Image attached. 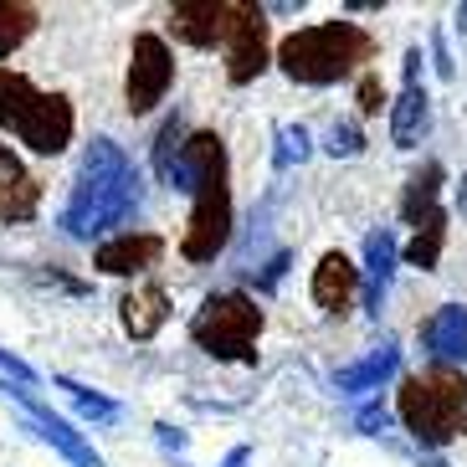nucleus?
I'll return each mask as SVG.
<instances>
[{
  "label": "nucleus",
  "mask_w": 467,
  "mask_h": 467,
  "mask_svg": "<svg viewBox=\"0 0 467 467\" xmlns=\"http://www.w3.org/2000/svg\"><path fill=\"white\" fill-rule=\"evenodd\" d=\"M165 185L191 191L195 206L180 236V257L185 262H216L232 242V160L221 134H191L180 144L175 165L165 170Z\"/></svg>",
  "instance_id": "1"
},
{
  "label": "nucleus",
  "mask_w": 467,
  "mask_h": 467,
  "mask_svg": "<svg viewBox=\"0 0 467 467\" xmlns=\"http://www.w3.org/2000/svg\"><path fill=\"white\" fill-rule=\"evenodd\" d=\"M139 206V170L113 139H93L72 180V195L62 206V232L78 242H93L109 226H124Z\"/></svg>",
  "instance_id": "2"
},
{
  "label": "nucleus",
  "mask_w": 467,
  "mask_h": 467,
  "mask_svg": "<svg viewBox=\"0 0 467 467\" xmlns=\"http://www.w3.org/2000/svg\"><path fill=\"white\" fill-rule=\"evenodd\" d=\"M375 52H380V42L365 26H355V21H318V26H303L277 42V67L303 88H329L339 78H349V72H365Z\"/></svg>",
  "instance_id": "3"
},
{
  "label": "nucleus",
  "mask_w": 467,
  "mask_h": 467,
  "mask_svg": "<svg viewBox=\"0 0 467 467\" xmlns=\"http://www.w3.org/2000/svg\"><path fill=\"white\" fill-rule=\"evenodd\" d=\"M396 411L426 452H441L447 441L467 431V375L431 365L421 375H406L396 390Z\"/></svg>",
  "instance_id": "4"
},
{
  "label": "nucleus",
  "mask_w": 467,
  "mask_h": 467,
  "mask_svg": "<svg viewBox=\"0 0 467 467\" xmlns=\"http://www.w3.org/2000/svg\"><path fill=\"white\" fill-rule=\"evenodd\" d=\"M0 129L16 134L31 154H62L72 144L78 113L67 93H42L26 72L0 67Z\"/></svg>",
  "instance_id": "5"
},
{
  "label": "nucleus",
  "mask_w": 467,
  "mask_h": 467,
  "mask_svg": "<svg viewBox=\"0 0 467 467\" xmlns=\"http://www.w3.org/2000/svg\"><path fill=\"white\" fill-rule=\"evenodd\" d=\"M257 334L262 308L252 293H211L191 318V339L226 365H257Z\"/></svg>",
  "instance_id": "6"
},
{
  "label": "nucleus",
  "mask_w": 467,
  "mask_h": 467,
  "mask_svg": "<svg viewBox=\"0 0 467 467\" xmlns=\"http://www.w3.org/2000/svg\"><path fill=\"white\" fill-rule=\"evenodd\" d=\"M170 83H175V52L160 31H139L134 52H129V78H124V103L129 113H150L165 103Z\"/></svg>",
  "instance_id": "7"
},
{
  "label": "nucleus",
  "mask_w": 467,
  "mask_h": 467,
  "mask_svg": "<svg viewBox=\"0 0 467 467\" xmlns=\"http://www.w3.org/2000/svg\"><path fill=\"white\" fill-rule=\"evenodd\" d=\"M252 11V0H180L175 11H170V31H175V42L185 47H226V36L236 31V21Z\"/></svg>",
  "instance_id": "8"
},
{
  "label": "nucleus",
  "mask_w": 467,
  "mask_h": 467,
  "mask_svg": "<svg viewBox=\"0 0 467 467\" xmlns=\"http://www.w3.org/2000/svg\"><path fill=\"white\" fill-rule=\"evenodd\" d=\"M0 396H11L16 406L26 411L31 431H36V437H42L47 447H57V452L67 457L72 467H103V457L93 452V441H88L83 431H78V426L67 421V416H57L52 406H47V400H36V396H31L26 385H11V380H0Z\"/></svg>",
  "instance_id": "9"
},
{
  "label": "nucleus",
  "mask_w": 467,
  "mask_h": 467,
  "mask_svg": "<svg viewBox=\"0 0 467 467\" xmlns=\"http://www.w3.org/2000/svg\"><path fill=\"white\" fill-rule=\"evenodd\" d=\"M426 129H431V98L421 88V47H411L406 52V88L390 103V144L396 150H416L426 139Z\"/></svg>",
  "instance_id": "10"
},
{
  "label": "nucleus",
  "mask_w": 467,
  "mask_h": 467,
  "mask_svg": "<svg viewBox=\"0 0 467 467\" xmlns=\"http://www.w3.org/2000/svg\"><path fill=\"white\" fill-rule=\"evenodd\" d=\"M226 83L232 88H247L262 78V67L273 62V47H267V21H262V5H252L242 21H236V31L226 36Z\"/></svg>",
  "instance_id": "11"
},
{
  "label": "nucleus",
  "mask_w": 467,
  "mask_h": 467,
  "mask_svg": "<svg viewBox=\"0 0 467 467\" xmlns=\"http://www.w3.org/2000/svg\"><path fill=\"white\" fill-rule=\"evenodd\" d=\"M160 257H165V236L154 232H124L113 242H103V247H93V267L103 277H139L150 267H160Z\"/></svg>",
  "instance_id": "12"
},
{
  "label": "nucleus",
  "mask_w": 467,
  "mask_h": 467,
  "mask_svg": "<svg viewBox=\"0 0 467 467\" xmlns=\"http://www.w3.org/2000/svg\"><path fill=\"white\" fill-rule=\"evenodd\" d=\"M355 288H359V267L344 252H324L314 267V283H308V293H314V308L318 314H344L349 303H355Z\"/></svg>",
  "instance_id": "13"
},
{
  "label": "nucleus",
  "mask_w": 467,
  "mask_h": 467,
  "mask_svg": "<svg viewBox=\"0 0 467 467\" xmlns=\"http://www.w3.org/2000/svg\"><path fill=\"white\" fill-rule=\"evenodd\" d=\"M36 211H42L36 175L11 154V144H0V221H31Z\"/></svg>",
  "instance_id": "14"
},
{
  "label": "nucleus",
  "mask_w": 467,
  "mask_h": 467,
  "mask_svg": "<svg viewBox=\"0 0 467 467\" xmlns=\"http://www.w3.org/2000/svg\"><path fill=\"white\" fill-rule=\"evenodd\" d=\"M421 344L431 349L437 365H467V308L462 303H441L437 314L421 324Z\"/></svg>",
  "instance_id": "15"
},
{
  "label": "nucleus",
  "mask_w": 467,
  "mask_h": 467,
  "mask_svg": "<svg viewBox=\"0 0 467 467\" xmlns=\"http://www.w3.org/2000/svg\"><path fill=\"white\" fill-rule=\"evenodd\" d=\"M165 318H170V293L160 283H144V288L124 293V303H119V324L134 344H150L165 329Z\"/></svg>",
  "instance_id": "16"
},
{
  "label": "nucleus",
  "mask_w": 467,
  "mask_h": 467,
  "mask_svg": "<svg viewBox=\"0 0 467 467\" xmlns=\"http://www.w3.org/2000/svg\"><path fill=\"white\" fill-rule=\"evenodd\" d=\"M396 236H390V226H375L370 236H365V308L370 314H380L385 293H390V277H396Z\"/></svg>",
  "instance_id": "17"
},
{
  "label": "nucleus",
  "mask_w": 467,
  "mask_h": 467,
  "mask_svg": "<svg viewBox=\"0 0 467 467\" xmlns=\"http://www.w3.org/2000/svg\"><path fill=\"white\" fill-rule=\"evenodd\" d=\"M400 370V349L390 339L380 344V349H370V355L359 359V365H344L339 375H334V390L339 396H359V390H380L390 375Z\"/></svg>",
  "instance_id": "18"
},
{
  "label": "nucleus",
  "mask_w": 467,
  "mask_h": 467,
  "mask_svg": "<svg viewBox=\"0 0 467 467\" xmlns=\"http://www.w3.org/2000/svg\"><path fill=\"white\" fill-rule=\"evenodd\" d=\"M441 180H447V170L437 165V160H426L421 170H416L411 180H406V195H400V216L411 221H421V216H431V211H441Z\"/></svg>",
  "instance_id": "19"
},
{
  "label": "nucleus",
  "mask_w": 467,
  "mask_h": 467,
  "mask_svg": "<svg viewBox=\"0 0 467 467\" xmlns=\"http://www.w3.org/2000/svg\"><path fill=\"white\" fill-rule=\"evenodd\" d=\"M441 247H447V211H431V216H421L411 226L406 262H411V267H421V273H431V267L441 262Z\"/></svg>",
  "instance_id": "20"
},
{
  "label": "nucleus",
  "mask_w": 467,
  "mask_h": 467,
  "mask_svg": "<svg viewBox=\"0 0 467 467\" xmlns=\"http://www.w3.org/2000/svg\"><path fill=\"white\" fill-rule=\"evenodd\" d=\"M36 21H42L36 5H26V0H0V57H11L16 47H26Z\"/></svg>",
  "instance_id": "21"
},
{
  "label": "nucleus",
  "mask_w": 467,
  "mask_h": 467,
  "mask_svg": "<svg viewBox=\"0 0 467 467\" xmlns=\"http://www.w3.org/2000/svg\"><path fill=\"white\" fill-rule=\"evenodd\" d=\"M57 390H67L72 406H78L88 421H113V416H119V406H113L109 396H93V390H88V385H78L72 375H57Z\"/></svg>",
  "instance_id": "22"
},
{
  "label": "nucleus",
  "mask_w": 467,
  "mask_h": 467,
  "mask_svg": "<svg viewBox=\"0 0 467 467\" xmlns=\"http://www.w3.org/2000/svg\"><path fill=\"white\" fill-rule=\"evenodd\" d=\"M277 170H293V165H303L308 160V129L303 124H283L277 129Z\"/></svg>",
  "instance_id": "23"
},
{
  "label": "nucleus",
  "mask_w": 467,
  "mask_h": 467,
  "mask_svg": "<svg viewBox=\"0 0 467 467\" xmlns=\"http://www.w3.org/2000/svg\"><path fill=\"white\" fill-rule=\"evenodd\" d=\"M324 150H329L334 160H355V154L365 150V134H359L355 124H334L329 134H324Z\"/></svg>",
  "instance_id": "24"
},
{
  "label": "nucleus",
  "mask_w": 467,
  "mask_h": 467,
  "mask_svg": "<svg viewBox=\"0 0 467 467\" xmlns=\"http://www.w3.org/2000/svg\"><path fill=\"white\" fill-rule=\"evenodd\" d=\"M355 103H359V113H365V119H375V113H380V103H385V83H380V72H375V67L359 72Z\"/></svg>",
  "instance_id": "25"
},
{
  "label": "nucleus",
  "mask_w": 467,
  "mask_h": 467,
  "mask_svg": "<svg viewBox=\"0 0 467 467\" xmlns=\"http://www.w3.org/2000/svg\"><path fill=\"white\" fill-rule=\"evenodd\" d=\"M180 134H185V129H180V119H170V124L160 129V144H154V170H160V175H165V170L175 165V154H180Z\"/></svg>",
  "instance_id": "26"
},
{
  "label": "nucleus",
  "mask_w": 467,
  "mask_h": 467,
  "mask_svg": "<svg viewBox=\"0 0 467 467\" xmlns=\"http://www.w3.org/2000/svg\"><path fill=\"white\" fill-rule=\"evenodd\" d=\"M385 421H390V411H385L380 400H370V406H359V411H355V426L365 431V437H380Z\"/></svg>",
  "instance_id": "27"
},
{
  "label": "nucleus",
  "mask_w": 467,
  "mask_h": 467,
  "mask_svg": "<svg viewBox=\"0 0 467 467\" xmlns=\"http://www.w3.org/2000/svg\"><path fill=\"white\" fill-rule=\"evenodd\" d=\"M0 370H11L21 385H31V380H36V370H31V365H26L21 355H11V349H0Z\"/></svg>",
  "instance_id": "28"
},
{
  "label": "nucleus",
  "mask_w": 467,
  "mask_h": 467,
  "mask_svg": "<svg viewBox=\"0 0 467 467\" xmlns=\"http://www.w3.org/2000/svg\"><path fill=\"white\" fill-rule=\"evenodd\" d=\"M154 437H160V447H170V452H185V431H175L170 421L154 426Z\"/></svg>",
  "instance_id": "29"
},
{
  "label": "nucleus",
  "mask_w": 467,
  "mask_h": 467,
  "mask_svg": "<svg viewBox=\"0 0 467 467\" xmlns=\"http://www.w3.org/2000/svg\"><path fill=\"white\" fill-rule=\"evenodd\" d=\"M247 462H252V447H232L221 467H247Z\"/></svg>",
  "instance_id": "30"
},
{
  "label": "nucleus",
  "mask_w": 467,
  "mask_h": 467,
  "mask_svg": "<svg viewBox=\"0 0 467 467\" xmlns=\"http://www.w3.org/2000/svg\"><path fill=\"white\" fill-rule=\"evenodd\" d=\"M283 267H288V257H273V267H267V277H262V288H277V277H283Z\"/></svg>",
  "instance_id": "31"
},
{
  "label": "nucleus",
  "mask_w": 467,
  "mask_h": 467,
  "mask_svg": "<svg viewBox=\"0 0 467 467\" xmlns=\"http://www.w3.org/2000/svg\"><path fill=\"white\" fill-rule=\"evenodd\" d=\"M457 31L467 36V5H457Z\"/></svg>",
  "instance_id": "32"
}]
</instances>
